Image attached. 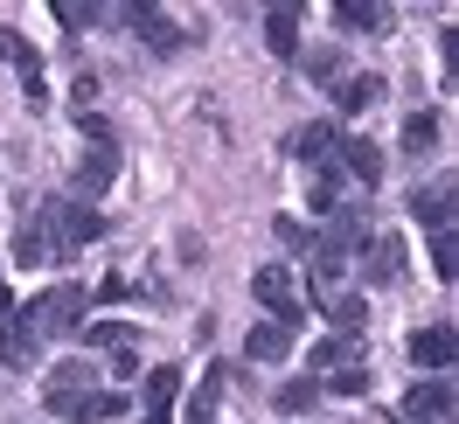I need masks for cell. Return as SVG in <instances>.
I'll return each instance as SVG.
<instances>
[{"label":"cell","instance_id":"obj_1","mask_svg":"<svg viewBox=\"0 0 459 424\" xmlns=\"http://www.w3.org/2000/svg\"><path fill=\"white\" fill-rule=\"evenodd\" d=\"M35 216H42V229H49V251H56V264H63V257H77L84 244H98V237H105V216H98L91 202H70V195L42 202Z\"/></svg>","mask_w":459,"mask_h":424},{"label":"cell","instance_id":"obj_2","mask_svg":"<svg viewBox=\"0 0 459 424\" xmlns=\"http://www.w3.org/2000/svg\"><path fill=\"white\" fill-rule=\"evenodd\" d=\"M84 307H91L84 285H49L42 299L22 307V320H29L35 341H63V334H84Z\"/></svg>","mask_w":459,"mask_h":424},{"label":"cell","instance_id":"obj_3","mask_svg":"<svg viewBox=\"0 0 459 424\" xmlns=\"http://www.w3.org/2000/svg\"><path fill=\"white\" fill-rule=\"evenodd\" d=\"M42 403H49L56 418H84L91 424V403H98V390H91V362H56V368H49V383H42Z\"/></svg>","mask_w":459,"mask_h":424},{"label":"cell","instance_id":"obj_4","mask_svg":"<svg viewBox=\"0 0 459 424\" xmlns=\"http://www.w3.org/2000/svg\"><path fill=\"white\" fill-rule=\"evenodd\" d=\"M251 292H258V307L279 320V327H299L307 320V299H299V285H292L286 264H258L251 272Z\"/></svg>","mask_w":459,"mask_h":424},{"label":"cell","instance_id":"obj_5","mask_svg":"<svg viewBox=\"0 0 459 424\" xmlns=\"http://www.w3.org/2000/svg\"><path fill=\"white\" fill-rule=\"evenodd\" d=\"M403 424H453V383L446 376L418 383V390L403 396Z\"/></svg>","mask_w":459,"mask_h":424},{"label":"cell","instance_id":"obj_6","mask_svg":"<svg viewBox=\"0 0 459 424\" xmlns=\"http://www.w3.org/2000/svg\"><path fill=\"white\" fill-rule=\"evenodd\" d=\"M112 174H118V153L112 146H91L84 160H77V174H70V202H98L112 188Z\"/></svg>","mask_w":459,"mask_h":424},{"label":"cell","instance_id":"obj_7","mask_svg":"<svg viewBox=\"0 0 459 424\" xmlns=\"http://www.w3.org/2000/svg\"><path fill=\"white\" fill-rule=\"evenodd\" d=\"M453 320H431V327H418V334H411V362L418 368H431V376H446V368H453Z\"/></svg>","mask_w":459,"mask_h":424},{"label":"cell","instance_id":"obj_8","mask_svg":"<svg viewBox=\"0 0 459 424\" xmlns=\"http://www.w3.org/2000/svg\"><path fill=\"white\" fill-rule=\"evenodd\" d=\"M174 396H181V368H174V362L146 368V396H140V418H146V424H168V418H174Z\"/></svg>","mask_w":459,"mask_h":424},{"label":"cell","instance_id":"obj_9","mask_svg":"<svg viewBox=\"0 0 459 424\" xmlns=\"http://www.w3.org/2000/svg\"><path fill=\"white\" fill-rule=\"evenodd\" d=\"M292 153H299V160L320 174V168H334V153H342V133H334L327 118H314V125H299V133H292Z\"/></svg>","mask_w":459,"mask_h":424},{"label":"cell","instance_id":"obj_10","mask_svg":"<svg viewBox=\"0 0 459 424\" xmlns=\"http://www.w3.org/2000/svg\"><path fill=\"white\" fill-rule=\"evenodd\" d=\"M369 285H403V272H411V251H403V237H376L369 244Z\"/></svg>","mask_w":459,"mask_h":424},{"label":"cell","instance_id":"obj_11","mask_svg":"<svg viewBox=\"0 0 459 424\" xmlns=\"http://www.w3.org/2000/svg\"><path fill=\"white\" fill-rule=\"evenodd\" d=\"M126 29H140V42H153L160 56H174V49L188 42V35H181L168 14H160V7H126Z\"/></svg>","mask_w":459,"mask_h":424},{"label":"cell","instance_id":"obj_12","mask_svg":"<svg viewBox=\"0 0 459 424\" xmlns=\"http://www.w3.org/2000/svg\"><path fill=\"white\" fill-rule=\"evenodd\" d=\"M35 355H42V341L29 334V320L7 313V320H0V362L7 368H35Z\"/></svg>","mask_w":459,"mask_h":424},{"label":"cell","instance_id":"obj_13","mask_svg":"<svg viewBox=\"0 0 459 424\" xmlns=\"http://www.w3.org/2000/svg\"><path fill=\"white\" fill-rule=\"evenodd\" d=\"M334 168H342V174H355L362 188H376V181H383V146H376V140H342Z\"/></svg>","mask_w":459,"mask_h":424},{"label":"cell","instance_id":"obj_14","mask_svg":"<svg viewBox=\"0 0 459 424\" xmlns=\"http://www.w3.org/2000/svg\"><path fill=\"white\" fill-rule=\"evenodd\" d=\"M411 216H418V223L438 237V229L453 223V181H431V188H418V195H411Z\"/></svg>","mask_w":459,"mask_h":424},{"label":"cell","instance_id":"obj_15","mask_svg":"<svg viewBox=\"0 0 459 424\" xmlns=\"http://www.w3.org/2000/svg\"><path fill=\"white\" fill-rule=\"evenodd\" d=\"M244 355H251V362H286V355H292V327H279V320H258V327L244 334Z\"/></svg>","mask_w":459,"mask_h":424},{"label":"cell","instance_id":"obj_16","mask_svg":"<svg viewBox=\"0 0 459 424\" xmlns=\"http://www.w3.org/2000/svg\"><path fill=\"white\" fill-rule=\"evenodd\" d=\"M383 77H376V70H362V77H342V84H334V105H342V112H369V105H383Z\"/></svg>","mask_w":459,"mask_h":424},{"label":"cell","instance_id":"obj_17","mask_svg":"<svg viewBox=\"0 0 459 424\" xmlns=\"http://www.w3.org/2000/svg\"><path fill=\"white\" fill-rule=\"evenodd\" d=\"M264 49L272 56H299V7H272L264 14Z\"/></svg>","mask_w":459,"mask_h":424},{"label":"cell","instance_id":"obj_18","mask_svg":"<svg viewBox=\"0 0 459 424\" xmlns=\"http://www.w3.org/2000/svg\"><path fill=\"white\" fill-rule=\"evenodd\" d=\"M320 307H327V320H334V334L362 341V320H369V299H362V292H327Z\"/></svg>","mask_w":459,"mask_h":424},{"label":"cell","instance_id":"obj_19","mask_svg":"<svg viewBox=\"0 0 459 424\" xmlns=\"http://www.w3.org/2000/svg\"><path fill=\"white\" fill-rule=\"evenodd\" d=\"M14 264H56V251H49V229H42V216H29V223L14 229Z\"/></svg>","mask_w":459,"mask_h":424},{"label":"cell","instance_id":"obj_20","mask_svg":"<svg viewBox=\"0 0 459 424\" xmlns=\"http://www.w3.org/2000/svg\"><path fill=\"white\" fill-rule=\"evenodd\" d=\"M272 403H279L286 418H307V411L320 403V376H292V383H279V390H272Z\"/></svg>","mask_w":459,"mask_h":424},{"label":"cell","instance_id":"obj_21","mask_svg":"<svg viewBox=\"0 0 459 424\" xmlns=\"http://www.w3.org/2000/svg\"><path fill=\"white\" fill-rule=\"evenodd\" d=\"M355 362H362V341L355 334H327L314 348V368H327V376H334V368H355Z\"/></svg>","mask_w":459,"mask_h":424},{"label":"cell","instance_id":"obj_22","mask_svg":"<svg viewBox=\"0 0 459 424\" xmlns=\"http://www.w3.org/2000/svg\"><path fill=\"white\" fill-rule=\"evenodd\" d=\"M431 146H438V112H411V118H403V153L425 160Z\"/></svg>","mask_w":459,"mask_h":424},{"label":"cell","instance_id":"obj_23","mask_svg":"<svg viewBox=\"0 0 459 424\" xmlns=\"http://www.w3.org/2000/svg\"><path fill=\"white\" fill-rule=\"evenodd\" d=\"M223 383H230V368H209V383L188 396V424H216V396H223Z\"/></svg>","mask_w":459,"mask_h":424},{"label":"cell","instance_id":"obj_24","mask_svg":"<svg viewBox=\"0 0 459 424\" xmlns=\"http://www.w3.org/2000/svg\"><path fill=\"white\" fill-rule=\"evenodd\" d=\"M342 29H369V35H383V29H390V7H376V0H348V7H342Z\"/></svg>","mask_w":459,"mask_h":424},{"label":"cell","instance_id":"obj_25","mask_svg":"<svg viewBox=\"0 0 459 424\" xmlns=\"http://www.w3.org/2000/svg\"><path fill=\"white\" fill-rule=\"evenodd\" d=\"M299 70L314 84H342V49H299Z\"/></svg>","mask_w":459,"mask_h":424},{"label":"cell","instance_id":"obj_26","mask_svg":"<svg viewBox=\"0 0 459 424\" xmlns=\"http://www.w3.org/2000/svg\"><path fill=\"white\" fill-rule=\"evenodd\" d=\"M133 334H140V327H126V320H91L84 327V341L105 348V355H112V348H133Z\"/></svg>","mask_w":459,"mask_h":424},{"label":"cell","instance_id":"obj_27","mask_svg":"<svg viewBox=\"0 0 459 424\" xmlns=\"http://www.w3.org/2000/svg\"><path fill=\"white\" fill-rule=\"evenodd\" d=\"M327 390H334V396H362V390H369V368H362V362H355V368H334V376L320 383V396H327Z\"/></svg>","mask_w":459,"mask_h":424},{"label":"cell","instance_id":"obj_28","mask_svg":"<svg viewBox=\"0 0 459 424\" xmlns=\"http://www.w3.org/2000/svg\"><path fill=\"white\" fill-rule=\"evenodd\" d=\"M0 63H14V70H42V63H35V49H29L14 29H0Z\"/></svg>","mask_w":459,"mask_h":424},{"label":"cell","instance_id":"obj_29","mask_svg":"<svg viewBox=\"0 0 459 424\" xmlns=\"http://www.w3.org/2000/svg\"><path fill=\"white\" fill-rule=\"evenodd\" d=\"M56 22H63V29H91V22H105V7H98V0H91V7H84V0H63Z\"/></svg>","mask_w":459,"mask_h":424},{"label":"cell","instance_id":"obj_30","mask_svg":"<svg viewBox=\"0 0 459 424\" xmlns=\"http://www.w3.org/2000/svg\"><path fill=\"white\" fill-rule=\"evenodd\" d=\"M431 272L453 285V272H459V257H453V229H438V237H431Z\"/></svg>","mask_w":459,"mask_h":424},{"label":"cell","instance_id":"obj_31","mask_svg":"<svg viewBox=\"0 0 459 424\" xmlns=\"http://www.w3.org/2000/svg\"><path fill=\"white\" fill-rule=\"evenodd\" d=\"M272 229H279V244H286V251H314V229L299 223V216H279Z\"/></svg>","mask_w":459,"mask_h":424},{"label":"cell","instance_id":"obj_32","mask_svg":"<svg viewBox=\"0 0 459 424\" xmlns=\"http://www.w3.org/2000/svg\"><path fill=\"white\" fill-rule=\"evenodd\" d=\"M126 403H133L126 390H98V403H91V418H126Z\"/></svg>","mask_w":459,"mask_h":424},{"label":"cell","instance_id":"obj_33","mask_svg":"<svg viewBox=\"0 0 459 424\" xmlns=\"http://www.w3.org/2000/svg\"><path fill=\"white\" fill-rule=\"evenodd\" d=\"M112 376H140V348H112Z\"/></svg>","mask_w":459,"mask_h":424},{"label":"cell","instance_id":"obj_34","mask_svg":"<svg viewBox=\"0 0 459 424\" xmlns=\"http://www.w3.org/2000/svg\"><path fill=\"white\" fill-rule=\"evenodd\" d=\"M7 313H14V299H7V285H0V320H7Z\"/></svg>","mask_w":459,"mask_h":424}]
</instances>
